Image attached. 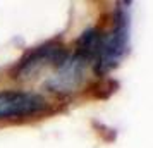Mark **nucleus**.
Returning <instances> with one entry per match:
<instances>
[{"label": "nucleus", "instance_id": "f257e3e1", "mask_svg": "<svg viewBox=\"0 0 153 148\" xmlns=\"http://www.w3.org/2000/svg\"><path fill=\"white\" fill-rule=\"evenodd\" d=\"M127 47H129V17L122 9H119L114 28L102 36L100 52L95 62V72L103 74L114 69L127 54Z\"/></svg>", "mask_w": 153, "mask_h": 148}, {"label": "nucleus", "instance_id": "f03ea898", "mask_svg": "<svg viewBox=\"0 0 153 148\" xmlns=\"http://www.w3.org/2000/svg\"><path fill=\"white\" fill-rule=\"evenodd\" d=\"M65 57H67V52L60 43H47V45L38 47L33 52H29L28 55L16 65L12 78L21 79V81L36 78L43 69L57 67Z\"/></svg>", "mask_w": 153, "mask_h": 148}, {"label": "nucleus", "instance_id": "7ed1b4c3", "mask_svg": "<svg viewBox=\"0 0 153 148\" xmlns=\"http://www.w3.org/2000/svg\"><path fill=\"white\" fill-rule=\"evenodd\" d=\"M86 67H88V62L83 57H79L77 54L67 55L55 67V72L50 76L45 85L50 91L60 93V95L76 91L83 85Z\"/></svg>", "mask_w": 153, "mask_h": 148}, {"label": "nucleus", "instance_id": "20e7f679", "mask_svg": "<svg viewBox=\"0 0 153 148\" xmlns=\"http://www.w3.org/2000/svg\"><path fill=\"white\" fill-rule=\"evenodd\" d=\"M47 107V102L31 91L5 90L0 91V119L9 117H24L42 112Z\"/></svg>", "mask_w": 153, "mask_h": 148}, {"label": "nucleus", "instance_id": "39448f33", "mask_svg": "<svg viewBox=\"0 0 153 148\" xmlns=\"http://www.w3.org/2000/svg\"><path fill=\"white\" fill-rule=\"evenodd\" d=\"M102 36H103V31L97 28L84 31L76 43V54L83 57L88 64H95L100 52V45H102Z\"/></svg>", "mask_w": 153, "mask_h": 148}]
</instances>
